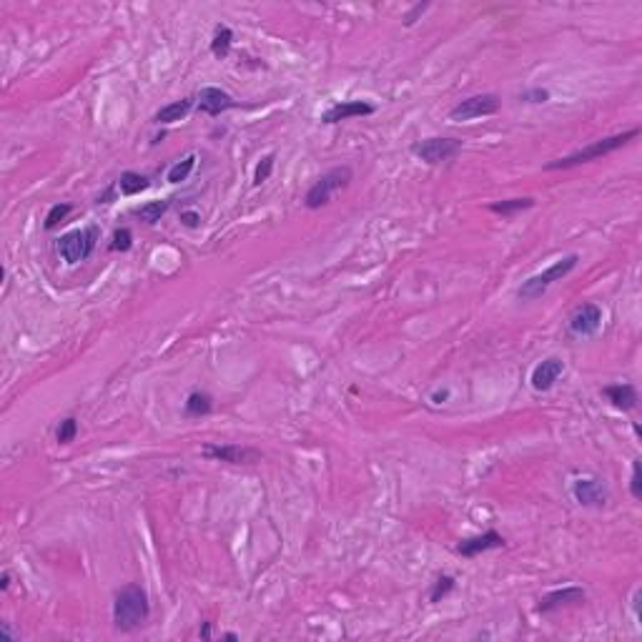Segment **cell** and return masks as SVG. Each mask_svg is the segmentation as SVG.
I'll return each mask as SVG.
<instances>
[{
    "mask_svg": "<svg viewBox=\"0 0 642 642\" xmlns=\"http://www.w3.org/2000/svg\"><path fill=\"white\" fill-rule=\"evenodd\" d=\"M505 544H507L505 537H502L499 532L487 530L485 535H477V537L462 539V542L457 544V552L462 555V557H477V555H482V552L499 550V547H505Z\"/></svg>",
    "mask_w": 642,
    "mask_h": 642,
    "instance_id": "13",
    "label": "cell"
},
{
    "mask_svg": "<svg viewBox=\"0 0 642 642\" xmlns=\"http://www.w3.org/2000/svg\"><path fill=\"white\" fill-rule=\"evenodd\" d=\"M535 206V198L524 196V198H507V201H494L489 203L492 214H499V216H512V214H519V211H527Z\"/></svg>",
    "mask_w": 642,
    "mask_h": 642,
    "instance_id": "18",
    "label": "cell"
},
{
    "mask_svg": "<svg viewBox=\"0 0 642 642\" xmlns=\"http://www.w3.org/2000/svg\"><path fill=\"white\" fill-rule=\"evenodd\" d=\"M376 111V105L369 101H341V103L331 105L329 111H324L321 121L324 123H341L349 119H359V116H372Z\"/></svg>",
    "mask_w": 642,
    "mask_h": 642,
    "instance_id": "11",
    "label": "cell"
},
{
    "mask_svg": "<svg viewBox=\"0 0 642 642\" xmlns=\"http://www.w3.org/2000/svg\"><path fill=\"white\" fill-rule=\"evenodd\" d=\"M462 151V141L459 138H424V141H417V144L412 146V153L419 161H424V164L429 166H440V164H446V161H452L457 153Z\"/></svg>",
    "mask_w": 642,
    "mask_h": 642,
    "instance_id": "6",
    "label": "cell"
},
{
    "mask_svg": "<svg viewBox=\"0 0 642 642\" xmlns=\"http://www.w3.org/2000/svg\"><path fill=\"white\" fill-rule=\"evenodd\" d=\"M171 209V201H148V203H144L141 209L136 211V216L141 218L144 223H156V221H161V216H164L166 211Z\"/></svg>",
    "mask_w": 642,
    "mask_h": 642,
    "instance_id": "22",
    "label": "cell"
},
{
    "mask_svg": "<svg viewBox=\"0 0 642 642\" xmlns=\"http://www.w3.org/2000/svg\"><path fill=\"white\" fill-rule=\"evenodd\" d=\"M426 8H429V3H417V6H414L412 10L404 15V26H414V23H417V18H419V15H424Z\"/></svg>",
    "mask_w": 642,
    "mask_h": 642,
    "instance_id": "31",
    "label": "cell"
},
{
    "mask_svg": "<svg viewBox=\"0 0 642 642\" xmlns=\"http://www.w3.org/2000/svg\"><path fill=\"white\" fill-rule=\"evenodd\" d=\"M352 178H354V173H352L349 166H336V168L327 171V173L316 178V184L306 191V196H304L306 209H321V206H327L336 191L347 189V186L352 184Z\"/></svg>",
    "mask_w": 642,
    "mask_h": 642,
    "instance_id": "4",
    "label": "cell"
},
{
    "mask_svg": "<svg viewBox=\"0 0 642 642\" xmlns=\"http://www.w3.org/2000/svg\"><path fill=\"white\" fill-rule=\"evenodd\" d=\"M203 457L226 462V465H256L261 462V452L241 444H206L203 446Z\"/></svg>",
    "mask_w": 642,
    "mask_h": 642,
    "instance_id": "8",
    "label": "cell"
},
{
    "mask_svg": "<svg viewBox=\"0 0 642 642\" xmlns=\"http://www.w3.org/2000/svg\"><path fill=\"white\" fill-rule=\"evenodd\" d=\"M605 399L609 401V404L615 406V409H623V412H630V409H635L637 406V389L632 387V384H627V381H623V384H609V387L602 389Z\"/></svg>",
    "mask_w": 642,
    "mask_h": 642,
    "instance_id": "16",
    "label": "cell"
},
{
    "mask_svg": "<svg viewBox=\"0 0 642 642\" xmlns=\"http://www.w3.org/2000/svg\"><path fill=\"white\" fill-rule=\"evenodd\" d=\"M71 211H73L71 203H55V206H51V211L46 214V223H43V226H46V231H53L55 226H58V223L66 221Z\"/></svg>",
    "mask_w": 642,
    "mask_h": 642,
    "instance_id": "24",
    "label": "cell"
},
{
    "mask_svg": "<svg viewBox=\"0 0 642 642\" xmlns=\"http://www.w3.org/2000/svg\"><path fill=\"white\" fill-rule=\"evenodd\" d=\"M602 327V309L597 304H582L570 316V331L577 336H592Z\"/></svg>",
    "mask_w": 642,
    "mask_h": 642,
    "instance_id": "10",
    "label": "cell"
},
{
    "mask_svg": "<svg viewBox=\"0 0 642 642\" xmlns=\"http://www.w3.org/2000/svg\"><path fill=\"white\" fill-rule=\"evenodd\" d=\"M193 168H196V156L191 153V156H186L184 161H178V164L171 166L168 173H166V178H168V184H181V181H186V178L193 173Z\"/></svg>",
    "mask_w": 642,
    "mask_h": 642,
    "instance_id": "23",
    "label": "cell"
},
{
    "mask_svg": "<svg viewBox=\"0 0 642 642\" xmlns=\"http://www.w3.org/2000/svg\"><path fill=\"white\" fill-rule=\"evenodd\" d=\"M519 101H524V103H547V101H550V91H544V88H530V91H524L522 96H519Z\"/></svg>",
    "mask_w": 642,
    "mask_h": 642,
    "instance_id": "29",
    "label": "cell"
},
{
    "mask_svg": "<svg viewBox=\"0 0 642 642\" xmlns=\"http://www.w3.org/2000/svg\"><path fill=\"white\" fill-rule=\"evenodd\" d=\"M499 96L497 93H479V96H469V98L459 101L449 111V119L452 121H474L482 119V116H492V113L499 111Z\"/></svg>",
    "mask_w": 642,
    "mask_h": 642,
    "instance_id": "7",
    "label": "cell"
},
{
    "mask_svg": "<svg viewBox=\"0 0 642 642\" xmlns=\"http://www.w3.org/2000/svg\"><path fill=\"white\" fill-rule=\"evenodd\" d=\"M572 497H575L582 507H605L609 499V492L600 479L584 477V479H575V485H572Z\"/></svg>",
    "mask_w": 642,
    "mask_h": 642,
    "instance_id": "9",
    "label": "cell"
},
{
    "mask_svg": "<svg viewBox=\"0 0 642 642\" xmlns=\"http://www.w3.org/2000/svg\"><path fill=\"white\" fill-rule=\"evenodd\" d=\"M640 136V128H630V131L625 133H617V136H607V138H600V141H595V144L584 146V148H580V151L570 153V156H562V158H555V161H550V164L544 166L547 171H559V168H572V166H580V164H590V161H597V158L607 156V153L617 151V148H623L625 144H630L632 138Z\"/></svg>",
    "mask_w": 642,
    "mask_h": 642,
    "instance_id": "2",
    "label": "cell"
},
{
    "mask_svg": "<svg viewBox=\"0 0 642 642\" xmlns=\"http://www.w3.org/2000/svg\"><path fill=\"white\" fill-rule=\"evenodd\" d=\"M577 261H580V256H577V254L562 256L559 261L552 263L550 269H544L542 274H535V276H530L527 281H522V286L517 288V296L522 299V302H532V299H539V296H544V294H547V288H550L552 284L562 281L564 276L575 271Z\"/></svg>",
    "mask_w": 642,
    "mask_h": 642,
    "instance_id": "3",
    "label": "cell"
},
{
    "mask_svg": "<svg viewBox=\"0 0 642 642\" xmlns=\"http://www.w3.org/2000/svg\"><path fill=\"white\" fill-rule=\"evenodd\" d=\"M457 587V582H454V577L452 575H442L437 582H434V587H432V592H429V602H442L449 592Z\"/></svg>",
    "mask_w": 642,
    "mask_h": 642,
    "instance_id": "26",
    "label": "cell"
},
{
    "mask_svg": "<svg viewBox=\"0 0 642 642\" xmlns=\"http://www.w3.org/2000/svg\"><path fill=\"white\" fill-rule=\"evenodd\" d=\"M151 615V602H148V592L141 584H125L119 590L113 600V625L121 632H131L138 630Z\"/></svg>",
    "mask_w": 642,
    "mask_h": 642,
    "instance_id": "1",
    "label": "cell"
},
{
    "mask_svg": "<svg viewBox=\"0 0 642 642\" xmlns=\"http://www.w3.org/2000/svg\"><path fill=\"white\" fill-rule=\"evenodd\" d=\"M564 374V361L557 356H550V359L539 361L537 367L532 369V389L535 392H550L555 387V381Z\"/></svg>",
    "mask_w": 642,
    "mask_h": 642,
    "instance_id": "12",
    "label": "cell"
},
{
    "mask_svg": "<svg viewBox=\"0 0 642 642\" xmlns=\"http://www.w3.org/2000/svg\"><path fill=\"white\" fill-rule=\"evenodd\" d=\"M231 43H234V31H231L229 26H218L216 35L211 40V53H214L216 58H226L231 53Z\"/></svg>",
    "mask_w": 642,
    "mask_h": 642,
    "instance_id": "21",
    "label": "cell"
},
{
    "mask_svg": "<svg viewBox=\"0 0 642 642\" xmlns=\"http://www.w3.org/2000/svg\"><path fill=\"white\" fill-rule=\"evenodd\" d=\"M214 412V399L206 392H191L186 399V414L189 417H206Z\"/></svg>",
    "mask_w": 642,
    "mask_h": 642,
    "instance_id": "19",
    "label": "cell"
},
{
    "mask_svg": "<svg viewBox=\"0 0 642 642\" xmlns=\"http://www.w3.org/2000/svg\"><path fill=\"white\" fill-rule=\"evenodd\" d=\"M181 223L189 226V229H196L198 223H201V216H198L196 211H184V214H181Z\"/></svg>",
    "mask_w": 642,
    "mask_h": 642,
    "instance_id": "32",
    "label": "cell"
},
{
    "mask_svg": "<svg viewBox=\"0 0 642 642\" xmlns=\"http://www.w3.org/2000/svg\"><path fill=\"white\" fill-rule=\"evenodd\" d=\"M0 587H3V590L10 587V575H8V572H3V582H0Z\"/></svg>",
    "mask_w": 642,
    "mask_h": 642,
    "instance_id": "34",
    "label": "cell"
},
{
    "mask_svg": "<svg viewBox=\"0 0 642 642\" xmlns=\"http://www.w3.org/2000/svg\"><path fill=\"white\" fill-rule=\"evenodd\" d=\"M274 161H276V156L274 153H269V156L261 158V164L256 166V171H254V184L256 186H261L263 181H269L271 171H274Z\"/></svg>",
    "mask_w": 642,
    "mask_h": 642,
    "instance_id": "27",
    "label": "cell"
},
{
    "mask_svg": "<svg viewBox=\"0 0 642 642\" xmlns=\"http://www.w3.org/2000/svg\"><path fill=\"white\" fill-rule=\"evenodd\" d=\"M133 246V234L128 229H119L111 238V251H128Z\"/></svg>",
    "mask_w": 642,
    "mask_h": 642,
    "instance_id": "28",
    "label": "cell"
},
{
    "mask_svg": "<svg viewBox=\"0 0 642 642\" xmlns=\"http://www.w3.org/2000/svg\"><path fill=\"white\" fill-rule=\"evenodd\" d=\"M191 108H193V101H191V98L173 101V103L164 105V108H161V111L153 116V121H156V123H164V125L176 123V121H181V119H186V116H189Z\"/></svg>",
    "mask_w": 642,
    "mask_h": 642,
    "instance_id": "17",
    "label": "cell"
},
{
    "mask_svg": "<svg viewBox=\"0 0 642 642\" xmlns=\"http://www.w3.org/2000/svg\"><path fill=\"white\" fill-rule=\"evenodd\" d=\"M76 434H78V419L76 417H66L58 424V429H55V440H58V444H71L76 440Z\"/></svg>",
    "mask_w": 642,
    "mask_h": 642,
    "instance_id": "25",
    "label": "cell"
},
{
    "mask_svg": "<svg viewBox=\"0 0 642 642\" xmlns=\"http://www.w3.org/2000/svg\"><path fill=\"white\" fill-rule=\"evenodd\" d=\"M98 238H101L98 226H85V229L68 231L66 236L58 238V251L63 256V261L71 263V266L78 261H85L96 251Z\"/></svg>",
    "mask_w": 642,
    "mask_h": 642,
    "instance_id": "5",
    "label": "cell"
},
{
    "mask_svg": "<svg viewBox=\"0 0 642 642\" xmlns=\"http://www.w3.org/2000/svg\"><path fill=\"white\" fill-rule=\"evenodd\" d=\"M119 186H121V193H123V196H136V193L148 189L151 181L146 176H141V173H136V171H125V173H121Z\"/></svg>",
    "mask_w": 642,
    "mask_h": 642,
    "instance_id": "20",
    "label": "cell"
},
{
    "mask_svg": "<svg viewBox=\"0 0 642 642\" xmlns=\"http://www.w3.org/2000/svg\"><path fill=\"white\" fill-rule=\"evenodd\" d=\"M630 492H632V497H635V499H642V482H640V459H635V462H632V479H630Z\"/></svg>",
    "mask_w": 642,
    "mask_h": 642,
    "instance_id": "30",
    "label": "cell"
},
{
    "mask_svg": "<svg viewBox=\"0 0 642 642\" xmlns=\"http://www.w3.org/2000/svg\"><path fill=\"white\" fill-rule=\"evenodd\" d=\"M201 635H203V637H209V635H211V627H209V623H206V625H203V630H201Z\"/></svg>",
    "mask_w": 642,
    "mask_h": 642,
    "instance_id": "35",
    "label": "cell"
},
{
    "mask_svg": "<svg viewBox=\"0 0 642 642\" xmlns=\"http://www.w3.org/2000/svg\"><path fill=\"white\" fill-rule=\"evenodd\" d=\"M584 597H587V592H584L582 587H562V590L547 592V595L539 600L537 612H542L544 615V612L567 607V605H580V602H584Z\"/></svg>",
    "mask_w": 642,
    "mask_h": 642,
    "instance_id": "15",
    "label": "cell"
},
{
    "mask_svg": "<svg viewBox=\"0 0 642 642\" xmlns=\"http://www.w3.org/2000/svg\"><path fill=\"white\" fill-rule=\"evenodd\" d=\"M198 108L209 116H221L223 111L229 108H236V101L231 98L229 93L221 91V88H214V85H206L198 93Z\"/></svg>",
    "mask_w": 642,
    "mask_h": 642,
    "instance_id": "14",
    "label": "cell"
},
{
    "mask_svg": "<svg viewBox=\"0 0 642 642\" xmlns=\"http://www.w3.org/2000/svg\"><path fill=\"white\" fill-rule=\"evenodd\" d=\"M446 397H449V389H444V392H437V394H434V401H437V404H442V401H444Z\"/></svg>",
    "mask_w": 642,
    "mask_h": 642,
    "instance_id": "33",
    "label": "cell"
}]
</instances>
